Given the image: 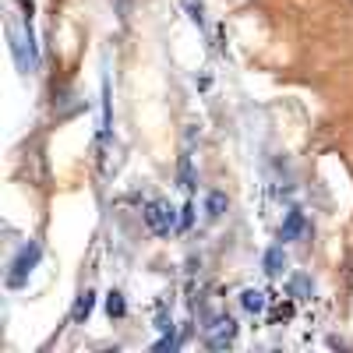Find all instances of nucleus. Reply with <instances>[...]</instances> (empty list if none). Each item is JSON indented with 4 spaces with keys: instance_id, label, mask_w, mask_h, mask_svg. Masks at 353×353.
I'll return each mask as SVG.
<instances>
[{
    "instance_id": "4468645a",
    "label": "nucleus",
    "mask_w": 353,
    "mask_h": 353,
    "mask_svg": "<svg viewBox=\"0 0 353 353\" xmlns=\"http://www.w3.org/2000/svg\"><path fill=\"white\" fill-rule=\"evenodd\" d=\"M188 11H191V21L201 25V4H194V0H188Z\"/></svg>"
},
{
    "instance_id": "7ed1b4c3",
    "label": "nucleus",
    "mask_w": 353,
    "mask_h": 353,
    "mask_svg": "<svg viewBox=\"0 0 353 353\" xmlns=\"http://www.w3.org/2000/svg\"><path fill=\"white\" fill-rule=\"evenodd\" d=\"M145 226H149V233H156V237H170L173 226H176V216L166 201H149L145 205Z\"/></svg>"
},
{
    "instance_id": "9b49d317",
    "label": "nucleus",
    "mask_w": 353,
    "mask_h": 353,
    "mask_svg": "<svg viewBox=\"0 0 353 353\" xmlns=\"http://www.w3.org/2000/svg\"><path fill=\"white\" fill-rule=\"evenodd\" d=\"M106 314L110 318H124L128 314V304H124V293H110V297H106Z\"/></svg>"
},
{
    "instance_id": "f8f14e48",
    "label": "nucleus",
    "mask_w": 353,
    "mask_h": 353,
    "mask_svg": "<svg viewBox=\"0 0 353 353\" xmlns=\"http://www.w3.org/2000/svg\"><path fill=\"white\" fill-rule=\"evenodd\" d=\"M191 223H194V205L188 201L181 209V223H176V230H191Z\"/></svg>"
},
{
    "instance_id": "ddd939ff",
    "label": "nucleus",
    "mask_w": 353,
    "mask_h": 353,
    "mask_svg": "<svg viewBox=\"0 0 353 353\" xmlns=\"http://www.w3.org/2000/svg\"><path fill=\"white\" fill-rule=\"evenodd\" d=\"M176 343H181V339H176V336H173V332H166V336H163V339H159V343H156V353H163V350H173V346H176Z\"/></svg>"
},
{
    "instance_id": "1a4fd4ad",
    "label": "nucleus",
    "mask_w": 353,
    "mask_h": 353,
    "mask_svg": "<svg viewBox=\"0 0 353 353\" xmlns=\"http://www.w3.org/2000/svg\"><path fill=\"white\" fill-rule=\"evenodd\" d=\"M205 212H209V219H219L226 212V194L223 191H212L209 198H205Z\"/></svg>"
},
{
    "instance_id": "6e6552de",
    "label": "nucleus",
    "mask_w": 353,
    "mask_h": 353,
    "mask_svg": "<svg viewBox=\"0 0 353 353\" xmlns=\"http://www.w3.org/2000/svg\"><path fill=\"white\" fill-rule=\"evenodd\" d=\"M176 181H181L184 191H194V166H191V156H188V152L181 156V170H176Z\"/></svg>"
},
{
    "instance_id": "423d86ee",
    "label": "nucleus",
    "mask_w": 353,
    "mask_h": 353,
    "mask_svg": "<svg viewBox=\"0 0 353 353\" xmlns=\"http://www.w3.org/2000/svg\"><path fill=\"white\" fill-rule=\"evenodd\" d=\"M261 265H265V272H269V276H279V272L286 269V254H283V244H276V248H269V251H265Z\"/></svg>"
},
{
    "instance_id": "f03ea898",
    "label": "nucleus",
    "mask_w": 353,
    "mask_h": 353,
    "mask_svg": "<svg viewBox=\"0 0 353 353\" xmlns=\"http://www.w3.org/2000/svg\"><path fill=\"white\" fill-rule=\"evenodd\" d=\"M237 321H233L230 314H216V318H209V325H205V346L209 350H226V346H233L237 343Z\"/></svg>"
},
{
    "instance_id": "f257e3e1",
    "label": "nucleus",
    "mask_w": 353,
    "mask_h": 353,
    "mask_svg": "<svg viewBox=\"0 0 353 353\" xmlns=\"http://www.w3.org/2000/svg\"><path fill=\"white\" fill-rule=\"evenodd\" d=\"M39 254H43V248H39V241H28L21 251H18V258L11 261V272H8V286L11 290H21L25 283H28V276H32V269L39 265Z\"/></svg>"
},
{
    "instance_id": "20e7f679",
    "label": "nucleus",
    "mask_w": 353,
    "mask_h": 353,
    "mask_svg": "<svg viewBox=\"0 0 353 353\" xmlns=\"http://www.w3.org/2000/svg\"><path fill=\"white\" fill-rule=\"evenodd\" d=\"M304 230H307V223H304V212H297V209H293V212H286V219H283V226H279V241H283V244H286V241H297Z\"/></svg>"
},
{
    "instance_id": "9d476101",
    "label": "nucleus",
    "mask_w": 353,
    "mask_h": 353,
    "mask_svg": "<svg viewBox=\"0 0 353 353\" xmlns=\"http://www.w3.org/2000/svg\"><path fill=\"white\" fill-rule=\"evenodd\" d=\"M311 290H314V286H311L307 276H293V279H290V293H293L297 301H307V297H311Z\"/></svg>"
},
{
    "instance_id": "39448f33",
    "label": "nucleus",
    "mask_w": 353,
    "mask_h": 353,
    "mask_svg": "<svg viewBox=\"0 0 353 353\" xmlns=\"http://www.w3.org/2000/svg\"><path fill=\"white\" fill-rule=\"evenodd\" d=\"M92 307H96V293L92 290H81L78 301H74V311H71V321H74V325H85L88 314H92Z\"/></svg>"
},
{
    "instance_id": "0eeeda50",
    "label": "nucleus",
    "mask_w": 353,
    "mask_h": 353,
    "mask_svg": "<svg viewBox=\"0 0 353 353\" xmlns=\"http://www.w3.org/2000/svg\"><path fill=\"white\" fill-rule=\"evenodd\" d=\"M265 304H269V301H265V293H261V290H251V286H248V290L241 293V307H244L248 314H261Z\"/></svg>"
},
{
    "instance_id": "2eb2a0df",
    "label": "nucleus",
    "mask_w": 353,
    "mask_h": 353,
    "mask_svg": "<svg viewBox=\"0 0 353 353\" xmlns=\"http://www.w3.org/2000/svg\"><path fill=\"white\" fill-rule=\"evenodd\" d=\"M124 8H128V0H117V11H121V18H124Z\"/></svg>"
}]
</instances>
